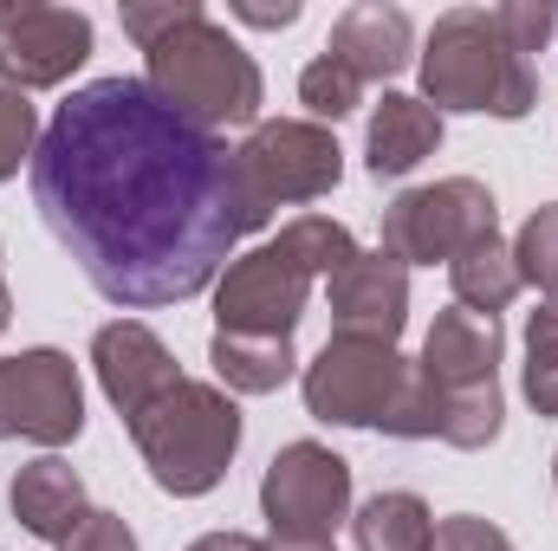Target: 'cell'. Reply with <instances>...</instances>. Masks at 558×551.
Wrapping results in <instances>:
<instances>
[{"label": "cell", "instance_id": "cell-1", "mask_svg": "<svg viewBox=\"0 0 558 551\" xmlns=\"http://www.w3.org/2000/svg\"><path fill=\"white\" fill-rule=\"evenodd\" d=\"M33 201L78 273L137 311L195 298L260 228L234 149L143 78H98L52 111L33 149Z\"/></svg>", "mask_w": 558, "mask_h": 551}, {"label": "cell", "instance_id": "cell-2", "mask_svg": "<svg viewBox=\"0 0 558 551\" xmlns=\"http://www.w3.org/2000/svg\"><path fill=\"white\" fill-rule=\"evenodd\" d=\"M124 33L143 46V85L175 105L189 124L202 131H228V124H254L260 118V65L254 52H241V39H228V26H215L195 0H149L124 7Z\"/></svg>", "mask_w": 558, "mask_h": 551}, {"label": "cell", "instance_id": "cell-3", "mask_svg": "<svg viewBox=\"0 0 558 551\" xmlns=\"http://www.w3.org/2000/svg\"><path fill=\"white\" fill-rule=\"evenodd\" d=\"M357 260V241L331 215H299L286 221L267 247L228 260L215 285V331L228 338H292L312 298V279H331Z\"/></svg>", "mask_w": 558, "mask_h": 551}, {"label": "cell", "instance_id": "cell-4", "mask_svg": "<svg viewBox=\"0 0 558 551\" xmlns=\"http://www.w3.org/2000/svg\"><path fill=\"white\" fill-rule=\"evenodd\" d=\"M131 441H137L143 467L162 493L175 500H202L228 480V461L241 448V409L228 390L175 377L156 403L131 415Z\"/></svg>", "mask_w": 558, "mask_h": 551}, {"label": "cell", "instance_id": "cell-5", "mask_svg": "<svg viewBox=\"0 0 558 551\" xmlns=\"http://www.w3.org/2000/svg\"><path fill=\"white\" fill-rule=\"evenodd\" d=\"M422 105L428 111H487V118H526L539 105V72L507 46L494 26V7H454L435 20L422 52Z\"/></svg>", "mask_w": 558, "mask_h": 551}, {"label": "cell", "instance_id": "cell-6", "mask_svg": "<svg viewBox=\"0 0 558 551\" xmlns=\"http://www.w3.org/2000/svg\"><path fill=\"white\" fill-rule=\"evenodd\" d=\"M234 175H241L247 215L267 228L274 208H286V201H318V195L338 188L344 149H338V137L325 124L279 118V124H254V137L234 149Z\"/></svg>", "mask_w": 558, "mask_h": 551}, {"label": "cell", "instance_id": "cell-7", "mask_svg": "<svg viewBox=\"0 0 558 551\" xmlns=\"http://www.w3.org/2000/svg\"><path fill=\"white\" fill-rule=\"evenodd\" d=\"M487 234H494V195L474 175H448V182L410 188V195H397L384 208V254H397L403 267L410 260H422V267L454 260Z\"/></svg>", "mask_w": 558, "mask_h": 551}, {"label": "cell", "instance_id": "cell-8", "mask_svg": "<svg viewBox=\"0 0 558 551\" xmlns=\"http://www.w3.org/2000/svg\"><path fill=\"white\" fill-rule=\"evenodd\" d=\"M410 364L384 338H325V351L305 364V409L338 428H384Z\"/></svg>", "mask_w": 558, "mask_h": 551}, {"label": "cell", "instance_id": "cell-9", "mask_svg": "<svg viewBox=\"0 0 558 551\" xmlns=\"http://www.w3.org/2000/svg\"><path fill=\"white\" fill-rule=\"evenodd\" d=\"M351 506V461L318 448V441H292L279 448L267 480H260V513L274 526V539H331L338 519Z\"/></svg>", "mask_w": 558, "mask_h": 551}, {"label": "cell", "instance_id": "cell-10", "mask_svg": "<svg viewBox=\"0 0 558 551\" xmlns=\"http://www.w3.org/2000/svg\"><path fill=\"white\" fill-rule=\"evenodd\" d=\"M85 428L78 364L65 351H20L0 357V441H39L65 448Z\"/></svg>", "mask_w": 558, "mask_h": 551}, {"label": "cell", "instance_id": "cell-11", "mask_svg": "<svg viewBox=\"0 0 558 551\" xmlns=\"http://www.w3.org/2000/svg\"><path fill=\"white\" fill-rule=\"evenodd\" d=\"M92 59V20L78 7H13L0 33V78L7 91H46L65 85Z\"/></svg>", "mask_w": 558, "mask_h": 551}, {"label": "cell", "instance_id": "cell-12", "mask_svg": "<svg viewBox=\"0 0 558 551\" xmlns=\"http://www.w3.org/2000/svg\"><path fill=\"white\" fill-rule=\"evenodd\" d=\"M325 292H331V318H338L344 338H384V344H397L403 325H410V267L397 254H384V247L357 254L351 267H338V273L325 279Z\"/></svg>", "mask_w": 558, "mask_h": 551}, {"label": "cell", "instance_id": "cell-13", "mask_svg": "<svg viewBox=\"0 0 558 551\" xmlns=\"http://www.w3.org/2000/svg\"><path fill=\"white\" fill-rule=\"evenodd\" d=\"M500 318H481V311H468V305H454V311H441L435 325H428V338H422V383L435 390V403L441 396H461V390H487V383H500L494 370H500Z\"/></svg>", "mask_w": 558, "mask_h": 551}, {"label": "cell", "instance_id": "cell-14", "mask_svg": "<svg viewBox=\"0 0 558 551\" xmlns=\"http://www.w3.org/2000/svg\"><path fill=\"white\" fill-rule=\"evenodd\" d=\"M92 370H98V383H105V396H111V409L131 415L143 403H156L182 370H175V357H169V344L137 325V318H118V325H105L98 338H92Z\"/></svg>", "mask_w": 558, "mask_h": 551}, {"label": "cell", "instance_id": "cell-15", "mask_svg": "<svg viewBox=\"0 0 558 551\" xmlns=\"http://www.w3.org/2000/svg\"><path fill=\"white\" fill-rule=\"evenodd\" d=\"M416 52V26L403 7H384V0H357L331 20V39H325V59H338L351 78H397Z\"/></svg>", "mask_w": 558, "mask_h": 551}, {"label": "cell", "instance_id": "cell-16", "mask_svg": "<svg viewBox=\"0 0 558 551\" xmlns=\"http://www.w3.org/2000/svg\"><path fill=\"white\" fill-rule=\"evenodd\" d=\"M13 519L33 532V539H46V546H65L78 526H85V480H78V467L72 461H59V454H46V461H33V467H20V480H13Z\"/></svg>", "mask_w": 558, "mask_h": 551}, {"label": "cell", "instance_id": "cell-17", "mask_svg": "<svg viewBox=\"0 0 558 551\" xmlns=\"http://www.w3.org/2000/svg\"><path fill=\"white\" fill-rule=\"evenodd\" d=\"M441 149V111H428L422 98L390 91L371 118V137H364V162L371 175H410L422 156Z\"/></svg>", "mask_w": 558, "mask_h": 551}, {"label": "cell", "instance_id": "cell-18", "mask_svg": "<svg viewBox=\"0 0 558 551\" xmlns=\"http://www.w3.org/2000/svg\"><path fill=\"white\" fill-rule=\"evenodd\" d=\"M208 364L234 396H274L299 357H292V338H228V331H215Z\"/></svg>", "mask_w": 558, "mask_h": 551}, {"label": "cell", "instance_id": "cell-19", "mask_svg": "<svg viewBox=\"0 0 558 551\" xmlns=\"http://www.w3.org/2000/svg\"><path fill=\"white\" fill-rule=\"evenodd\" d=\"M448 285H454V305H468V311H481V318L507 311V305H513V292H520L513 247H507L500 234L474 241L468 254H454V260H448Z\"/></svg>", "mask_w": 558, "mask_h": 551}, {"label": "cell", "instance_id": "cell-20", "mask_svg": "<svg viewBox=\"0 0 558 551\" xmlns=\"http://www.w3.org/2000/svg\"><path fill=\"white\" fill-rule=\"evenodd\" d=\"M357 551H435V519L416 493H377L357 506Z\"/></svg>", "mask_w": 558, "mask_h": 551}, {"label": "cell", "instance_id": "cell-21", "mask_svg": "<svg viewBox=\"0 0 558 551\" xmlns=\"http://www.w3.org/2000/svg\"><path fill=\"white\" fill-rule=\"evenodd\" d=\"M526 403L539 415H558V298L526 318Z\"/></svg>", "mask_w": 558, "mask_h": 551}, {"label": "cell", "instance_id": "cell-22", "mask_svg": "<svg viewBox=\"0 0 558 551\" xmlns=\"http://www.w3.org/2000/svg\"><path fill=\"white\" fill-rule=\"evenodd\" d=\"M513 267H520V285H539L546 298H558V201L533 208V221L513 241Z\"/></svg>", "mask_w": 558, "mask_h": 551}, {"label": "cell", "instance_id": "cell-23", "mask_svg": "<svg viewBox=\"0 0 558 551\" xmlns=\"http://www.w3.org/2000/svg\"><path fill=\"white\" fill-rule=\"evenodd\" d=\"M357 98H364V78H351V72H344L338 59H325V52L299 72V105H305L312 118H331V124H338V118L357 111Z\"/></svg>", "mask_w": 558, "mask_h": 551}, {"label": "cell", "instance_id": "cell-24", "mask_svg": "<svg viewBox=\"0 0 558 551\" xmlns=\"http://www.w3.org/2000/svg\"><path fill=\"white\" fill-rule=\"evenodd\" d=\"M33 149H39V111L26 105V91L0 85V182L20 175V162H33Z\"/></svg>", "mask_w": 558, "mask_h": 551}, {"label": "cell", "instance_id": "cell-25", "mask_svg": "<svg viewBox=\"0 0 558 551\" xmlns=\"http://www.w3.org/2000/svg\"><path fill=\"white\" fill-rule=\"evenodd\" d=\"M494 26L507 33V46H513L520 59H533V52L553 39L558 13L546 7V0H507V7H494Z\"/></svg>", "mask_w": 558, "mask_h": 551}, {"label": "cell", "instance_id": "cell-26", "mask_svg": "<svg viewBox=\"0 0 558 551\" xmlns=\"http://www.w3.org/2000/svg\"><path fill=\"white\" fill-rule=\"evenodd\" d=\"M435 551H513V546H507V532H500L494 519L454 513V519H441V526H435Z\"/></svg>", "mask_w": 558, "mask_h": 551}, {"label": "cell", "instance_id": "cell-27", "mask_svg": "<svg viewBox=\"0 0 558 551\" xmlns=\"http://www.w3.org/2000/svg\"><path fill=\"white\" fill-rule=\"evenodd\" d=\"M59 551H137V539H131V526H124L118 513H98V506H92L85 526H78Z\"/></svg>", "mask_w": 558, "mask_h": 551}, {"label": "cell", "instance_id": "cell-28", "mask_svg": "<svg viewBox=\"0 0 558 551\" xmlns=\"http://www.w3.org/2000/svg\"><path fill=\"white\" fill-rule=\"evenodd\" d=\"M234 20H247V26H292L299 20V0H279V7H267V0H234Z\"/></svg>", "mask_w": 558, "mask_h": 551}, {"label": "cell", "instance_id": "cell-29", "mask_svg": "<svg viewBox=\"0 0 558 551\" xmlns=\"http://www.w3.org/2000/svg\"><path fill=\"white\" fill-rule=\"evenodd\" d=\"M189 551H267V546L247 539V532H208V539H195Z\"/></svg>", "mask_w": 558, "mask_h": 551}, {"label": "cell", "instance_id": "cell-30", "mask_svg": "<svg viewBox=\"0 0 558 551\" xmlns=\"http://www.w3.org/2000/svg\"><path fill=\"white\" fill-rule=\"evenodd\" d=\"M267 551H338V539H267Z\"/></svg>", "mask_w": 558, "mask_h": 551}, {"label": "cell", "instance_id": "cell-31", "mask_svg": "<svg viewBox=\"0 0 558 551\" xmlns=\"http://www.w3.org/2000/svg\"><path fill=\"white\" fill-rule=\"evenodd\" d=\"M7 318H13V298H7V279H0V331H7Z\"/></svg>", "mask_w": 558, "mask_h": 551}, {"label": "cell", "instance_id": "cell-32", "mask_svg": "<svg viewBox=\"0 0 558 551\" xmlns=\"http://www.w3.org/2000/svg\"><path fill=\"white\" fill-rule=\"evenodd\" d=\"M553 480H558V461H553Z\"/></svg>", "mask_w": 558, "mask_h": 551}]
</instances>
